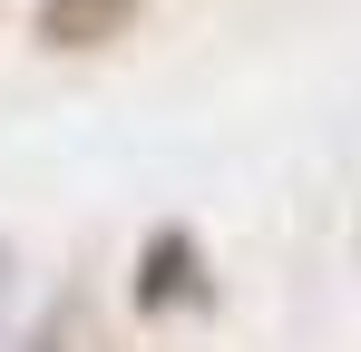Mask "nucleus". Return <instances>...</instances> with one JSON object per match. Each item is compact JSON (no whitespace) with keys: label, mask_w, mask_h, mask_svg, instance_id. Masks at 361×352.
Masks as SVG:
<instances>
[{"label":"nucleus","mask_w":361,"mask_h":352,"mask_svg":"<svg viewBox=\"0 0 361 352\" xmlns=\"http://www.w3.org/2000/svg\"><path fill=\"white\" fill-rule=\"evenodd\" d=\"M127 20H137V0H39V40L49 49H108Z\"/></svg>","instance_id":"f257e3e1"}]
</instances>
